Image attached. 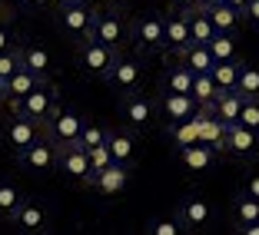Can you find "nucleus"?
<instances>
[{"mask_svg":"<svg viewBox=\"0 0 259 235\" xmlns=\"http://www.w3.org/2000/svg\"><path fill=\"white\" fill-rule=\"evenodd\" d=\"M130 43L137 46L140 56H153V53H166V40H163V14H146L130 20Z\"/></svg>","mask_w":259,"mask_h":235,"instance_id":"obj_1","label":"nucleus"},{"mask_svg":"<svg viewBox=\"0 0 259 235\" xmlns=\"http://www.w3.org/2000/svg\"><path fill=\"white\" fill-rule=\"evenodd\" d=\"M116 56H120V50L103 46L100 40H93V37L76 40V67L83 70L90 80H103V83H107V76H110V70H113Z\"/></svg>","mask_w":259,"mask_h":235,"instance_id":"obj_2","label":"nucleus"},{"mask_svg":"<svg viewBox=\"0 0 259 235\" xmlns=\"http://www.w3.org/2000/svg\"><path fill=\"white\" fill-rule=\"evenodd\" d=\"M83 123H87V116L80 113V109L57 103V109L47 116V123H44V136L50 139L57 149H60V146H73L76 136H80V129H83Z\"/></svg>","mask_w":259,"mask_h":235,"instance_id":"obj_3","label":"nucleus"},{"mask_svg":"<svg viewBox=\"0 0 259 235\" xmlns=\"http://www.w3.org/2000/svg\"><path fill=\"white\" fill-rule=\"evenodd\" d=\"M57 103H60V93H57V86L50 83V80H44V83H37L23 99H17L14 106H10V113L27 116V120H33V123H40V126H44L47 116L57 109Z\"/></svg>","mask_w":259,"mask_h":235,"instance_id":"obj_4","label":"nucleus"},{"mask_svg":"<svg viewBox=\"0 0 259 235\" xmlns=\"http://www.w3.org/2000/svg\"><path fill=\"white\" fill-rule=\"evenodd\" d=\"M7 222L23 235H44V232H50V225H54V212H50V205H47L44 199L23 196L20 205L14 209V215H10Z\"/></svg>","mask_w":259,"mask_h":235,"instance_id":"obj_5","label":"nucleus"},{"mask_svg":"<svg viewBox=\"0 0 259 235\" xmlns=\"http://www.w3.org/2000/svg\"><path fill=\"white\" fill-rule=\"evenodd\" d=\"M93 20H97V7H93L90 0L57 7V30H60L67 40H73V43H76V40H83V37H90Z\"/></svg>","mask_w":259,"mask_h":235,"instance_id":"obj_6","label":"nucleus"},{"mask_svg":"<svg viewBox=\"0 0 259 235\" xmlns=\"http://www.w3.org/2000/svg\"><path fill=\"white\" fill-rule=\"evenodd\" d=\"M93 40H100L103 46H113V50H123L130 43V20L123 10L110 7V10H97V20H93Z\"/></svg>","mask_w":259,"mask_h":235,"instance_id":"obj_7","label":"nucleus"},{"mask_svg":"<svg viewBox=\"0 0 259 235\" xmlns=\"http://www.w3.org/2000/svg\"><path fill=\"white\" fill-rule=\"evenodd\" d=\"M156 116H160V103L153 96H143V93H126V96L120 99V120L126 123L133 133H143V129H150L153 123H156Z\"/></svg>","mask_w":259,"mask_h":235,"instance_id":"obj_8","label":"nucleus"},{"mask_svg":"<svg viewBox=\"0 0 259 235\" xmlns=\"http://www.w3.org/2000/svg\"><path fill=\"white\" fill-rule=\"evenodd\" d=\"M223 156L236 162H252L259 156V133L243 123H229L226 126V139H223Z\"/></svg>","mask_w":259,"mask_h":235,"instance_id":"obj_9","label":"nucleus"},{"mask_svg":"<svg viewBox=\"0 0 259 235\" xmlns=\"http://www.w3.org/2000/svg\"><path fill=\"white\" fill-rule=\"evenodd\" d=\"M40 136H44V126L27 120V116H17V113H10V120L0 126V139H4V146H7L14 156H20V152L27 149V146H33Z\"/></svg>","mask_w":259,"mask_h":235,"instance_id":"obj_10","label":"nucleus"},{"mask_svg":"<svg viewBox=\"0 0 259 235\" xmlns=\"http://www.w3.org/2000/svg\"><path fill=\"white\" fill-rule=\"evenodd\" d=\"M107 83L113 86L120 96H126V93H137L140 90V83H143V60L140 56H116V63H113V70H110V76H107Z\"/></svg>","mask_w":259,"mask_h":235,"instance_id":"obj_11","label":"nucleus"},{"mask_svg":"<svg viewBox=\"0 0 259 235\" xmlns=\"http://www.w3.org/2000/svg\"><path fill=\"white\" fill-rule=\"evenodd\" d=\"M57 152H60V149H57L50 139L40 136L33 146H27V149L17 156V162H20L27 172H33V175H50L57 169Z\"/></svg>","mask_w":259,"mask_h":235,"instance_id":"obj_12","label":"nucleus"},{"mask_svg":"<svg viewBox=\"0 0 259 235\" xmlns=\"http://www.w3.org/2000/svg\"><path fill=\"white\" fill-rule=\"evenodd\" d=\"M57 172L63 175V179L70 182H80V186H90V159H87V149H80V146H60V152H57Z\"/></svg>","mask_w":259,"mask_h":235,"instance_id":"obj_13","label":"nucleus"},{"mask_svg":"<svg viewBox=\"0 0 259 235\" xmlns=\"http://www.w3.org/2000/svg\"><path fill=\"white\" fill-rule=\"evenodd\" d=\"M130 169H133V166H123V162H110V166H103L100 172H93V175H90V186H87V189L100 192V196H107V199L120 196V192L130 186Z\"/></svg>","mask_w":259,"mask_h":235,"instance_id":"obj_14","label":"nucleus"},{"mask_svg":"<svg viewBox=\"0 0 259 235\" xmlns=\"http://www.w3.org/2000/svg\"><path fill=\"white\" fill-rule=\"evenodd\" d=\"M176 219H180L183 232H203L213 222V205L206 202L203 196H186L183 202L176 205Z\"/></svg>","mask_w":259,"mask_h":235,"instance_id":"obj_15","label":"nucleus"},{"mask_svg":"<svg viewBox=\"0 0 259 235\" xmlns=\"http://www.w3.org/2000/svg\"><path fill=\"white\" fill-rule=\"evenodd\" d=\"M163 40H166V56H169V53L176 56L183 46L193 43L186 14H180V10H169V14H163Z\"/></svg>","mask_w":259,"mask_h":235,"instance_id":"obj_16","label":"nucleus"},{"mask_svg":"<svg viewBox=\"0 0 259 235\" xmlns=\"http://www.w3.org/2000/svg\"><path fill=\"white\" fill-rule=\"evenodd\" d=\"M17 50H20V67L23 70L37 73L40 80H50V76H54V53H50V46L23 43V46H17Z\"/></svg>","mask_w":259,"mask_h":235,"instance_id":"obj_17","label":"nucleus"},{"mask_svg":"<svg viewBox=\"0 0 259 235\" xmlns=\"http://www.w3.org/2000/svg\"><path fill=\"white\" fill-rule=\"evenodd\" d=\"M176 156H180V162H183V166L190 169L193 175H203V172H209V169L216 166V159H220V152H216V149H209L206 143L180 146V149H176Z\"/></svg>","mask_w":259,"mask_h":235,"instance_id":"obj_18","label":"nucleus"},{"mask_svg":"<svg viewBox=\"0 0 259 235\" xmlns=\"http://www.w3.org/2000/svg\"><path fill=\"white\" fill-rule=\"evenodd\" d=\"M107 149L113 156V162H123V166H133L137 162V133L133 129H110L107 133Z\"/></svg>","mask_w":259,"mask_h":235,"instance_id":"obj_19","label":"nucleus"},{"mask_svg":"<svg viewBox=\"0 0 259 235\" xmlns=\"http://www.w3.org/2000/svg\"><path fill=\"white\" fill-rule=\"evenodd\" d=\"M196 109L199 106H196V99H193L190 93H163V99H160V113H163V120H166V126L169 123L190 120Z\"/></svg>","mask_w":259,"mask_h":235,"instance_id":"obj_20","label":"nucleus"},{"mask_svg":"<svg viewBox=\"0 0 259 235\" xmlns=\"http://www.w3.org/2000/svg\"><path fill=\"white\" fill-rule=\"evenodd\" d=\"M37 83H44V80H40L37 73H30V70L17 67L14 73H10L7 80L0 83V86H4V103H7V106H14L17 99H23V96H27V93H30Z\"/></svg>","mask_w":259,"mask_h":235,"instance_id":"obj_21","label":"nucleus"},{"mask_svg":"<svg viewBox=\"0 0 259 235\" xmlns=\"http://www.w3.org/2000/svg\"><path fill=\"white\" fill-rule=\"evenodd\" d=\"M196 120H199V143H206L209 149L223 152V139H226V123H223L216 113L203 109V106L196 109Z\"/></svg>","mask_w":259,"mask_h":235,"instance_id":"obj_22","label":"nucleus"},{"mask_svg":"<svg viewBox=\"0 0 259 235\" xmlns=\"http://www.w3.org/2000/svg\"><path fill=\"white\" fill-rule=\"evenodd\" d=\"M206 14L213 20L216 33H236L243 27V17H239L236 7H229L226 0H216V4H206Z\"/></svg>","mask_w":259,"mask_h":235,"instance_id":"obj_23","label":"nucleus"},{"mask_svg":"<svg viewBox=\"0 0 259 235\" xmlns=\"http://www.w3.org/2000/svg\"><path fill=\"white\" fill-rule=\"evenodd\" d=\"M176 60L183 63L190 73H209V70H213V63H216L206 43H190V46H183V50L176 53Z\"/></svg>","mask_w":259,"mask_h":235,"instance_id":"obj_24","label":"nucleus"},{"mask_svg":"<svg viewBox=\"0 0 259 235\" xmlns=\"http://www.w3.org/2000/svg\"><path fill=\"white\" fill-rule=\"evenodd\" d=\"M193 86V73L176 60L173 67H166V73L160 76V93H190Z\"/></svg>","mask_w":259,"mask_h":235,"instance_id":"obj_25","label":"nucleus"},{"mask_svg":"<svg viewBox=\"0 0 259 235\" xmlns=\"http://www.w3.org/2000/svg\"><path fill=\"white\" fill-rule=\"evenodd\" d=\"M166 136H169V143H173L176 149H180V146L199 143V120H196V113H193L190 120H183V123H169Z\"/></svg>","mask_w":259,"mask_h":235,"instance_id":"obj_26","label":"nucleus"},{"mask_svg":"<svg viewBox=\"0 0 259 235\" xmlns=\"http://www.w3.org/2000/svg\"><path fill=\"white\" fill-rule=\"evenodd\" d=\"M239 67H243V60H216L213 70H209V76H213L216 90H236Z\"/></svg>","mask_w":259,"mask_h":235,"instance_id":"obj_27","label":"nucleus"},{"mask_svg":"<svg viewBox=\"0 0 259 235\" xmlns=\"http://www.w3.org/2000/svg\"><path fill=\"white\" fill-rule=\"evenodd\" d=\"M186 20H190V37H193V43H209V40H213L216 27H213V20H209V14H206V7L186 14Z\"/></svg>","mask_w":259,"mask_h":235,"instance_id":"obj_28","label":"nucleus"},{"mask_svg":"<svg viewBox=\"0 0 259 235\" xmlns=\"http://www.w3.org/2000/svg\"><path fill=\"white\" fill-rule=\"evenodd\" d=\"M209 53L213 60H239V46H236V33H213L209 40Z\"/></svg>","mask_w":259,"mask_h":235,"instance_id":"obj_29","label":"nucleus"},{"mask_svg":"<svg viewBox=\"0 0 259 235\" xmlns=\"http://www.w3.org/2000/svg\"><path fill=\"white\" fill-rule=\"evenodd\" d=\"M246 222H259V202L249 199L246 192H236V199H233V225H246Z\"/></svg>","mask_w":259,"mask_h":235,"instance_id":"obj_30","label":"nucleus"},{"mask_svg":"<svg viewBox=\"0 0 259 235\" xmlns=\"http://www.w3.org/2000/svg\"><path fill=\"white\" fill-rule=\"evenodd\" d=\"M216 83H213V76L209 73H193V86H190V96L196 99V106H209L216 99Z\"/></svg>","mask_w":259,"mask_h":235,"instance_id":"obj_31","label":"nucleus"},{"mask_svg":"<svg viewBox=\"0 0 259 235\" xmlns=\"http://www.w3.org/2000/svg\"><path fill=\"white\" fill-rule=\"evenodd\" d=\"M236 93L243 99H259V67H249V63H243V67H239Z\"/></svg>","mask_w":259,"mask_h":235,"instance_id":"obj_32","label":"nucleus"},{"mask_svg":"<svg viewBox=\"0 0 259 235\" xmlns=\"http://www.w3.org/2000/svg\"><path fill=\"white\" fill-rule=\"evenodd\" d=\"M107 133L110 129L103 126V123H83V129H80V136H76V146L80 149H93V146H103L107 143Z\"/></svg>","mask_w":259,"mask_h":235,"instance_id":"obj_33","label":"nucleus"},{"mask_svg":"<svg viewBox=\"0 0 259 235\" xmlns=\"http://www.w3.org/2000/svg\"><path fill=\"white\" fill-rule=\"evenodd\" d=\"M20 199H23V192L17 189L14 182H0V219H10L14 215V209L20 205Z\"/></svg>","mask_w":259,"mask_h":235,"instance_id":"obj_34","label":"nucleus"},{"mask_svg":"<svg viewBox=\"0 0 259 235\" xmlns=\"http://www.w3.org/2000/svg\"><path fill=\"white\" fill-rule=\"evenodd\" d=\"M146 235H180L183 232V225H180V219H150L146 222V228H143Z\"/></svg>","mask_w":259,"mask_h":235,"instance_id":"obj_35","label":"nucleus"},{"mask_svg":"<svg viewBox=\"0 0 259 235\" xmlns=\"http://www.w3.org/2000/svg\"><path fill=\"white\" fill-rule=\"evenodd\" d=\"M239 123L259 133V99H243V106H239Z\"/></svg>","mask_w":259,"mask_h":235,"instance_id":"obj_36","label":"nucleus"},{"mask_svg":"<svg viewBox=\"0 0 259 235\" xmlns=\"http://www.w3.org/2000/svg\"><path fill=\"white\" fill-rule=\"evenodd\" d=\"M20 67V50L17 46H10V50H0V83L7 80L14 70Z\"/></svg>","mask_w":259,"mask_h":235,"instance_id":"obj_37","label":"nucleus"},{"mask_svg":"<svg viewBox=\"0 0 259 235\" xmlns=\"http://www.w3.org/2000/svg\"><path fill=\"white\" fill-rule=\"evenodd\" d=\"M87 159H90V172H100L103 166H110V162H113V156H110L107 143H103V146H93V149H87Z\"/></svg>","mask_w":259,"mask_h":235,"instance_id":"obj_38","label":"nucleus"},{"mask_svg":"<svg viewBox=\"0 0 259 235\" xmlns=\"http://www.w3.org/2000/svg\"><path fill=\"white\" fill-rule=\"evenodd\" d=\"M239 17H243V23H246V27L259 30V0H246V7L239 10Z\"/></svg>","mask_w":259,"mask_h":235,"instance_id":"obj_39","label":"nucleus"},{"mask_svg":"<svg viewBox=\"0 0 259 235\" xmlns=\"http://www.w3.org/2000/svg\"><path fill=\"white\" fill-rule=\"evenodd\" d=\"M10 46H17V37H14V27H10L7 20H0V50H10Z\"/></svg>","mask_w":259,"mask_h":235,"instance_id":"obj_40","label":"nucleus"},{"mask_svg":"<svg viewBox=\"0 0 259 235\" xmlns=\"http://www.w3.org/2000/svg\"><path fill=\"white\" fill-rule=\"evenodd\" d=\"M173 4V10H180V14H193V10H203L206 0H169Z\"/></svg>","mask_w":259,"mask_h":235,"instance_id":"obj_41","label":"nucleus"},{"mask_svg":"<svg viewBox=\"0 0 259 235\" xmlns=\"http://www.w3.org/2000/svg\"><path fill=\"white\" fill-rule=\"evenodd\" d=\"M239 192H246L249 199H256V202H259V172H256V175H249V179L243 182V189H239Z\"/></svg>","mask_w":259,"mask_h":235,"instance_id":"obj_42","label":"nucleus"},{"mask_svg":"<svg viewBox=\"0 0 259 235\" xmlns=\"http://www.w3.org/2000/svg\"><path fill=\"white\" fill-rule=\"evenodd\" d=\"M17 4H20L23 10H40V7H47L50 0H17Z\"/></svg>","mask_w":259,"mask_h":235,"instance_id":"obj_43","label":"nucleus"},{"mask_svg":"<svg viewBox=\"0 0 259 235\" xmlns=\"http://www.w3.org/2000/svg\"><path fill=\"white\" fill-rule=\"evenodd\" d=\"M239 235H259V222H246V225H236Z\"/></svg>","mask_w":259,"mask_h":235,"instance_id":"obj_44","label":"nucleus"},{"mask_svg":"<svg viewBox=\"0 0 259 235\" xmlns=\"http://www.w3.org/2000/svg\"><path fill=\"white\" fill-rule=\"evenodd\" d=\"M103 4H110V7L123 10V7H130V4H133V0H103Z\"/></svg>","mask_w":259,"mask_h":235,"instance_id":"obj_45","label":"nucleus"},{"mask_svg":"<svg viewBox=\"0 0 259 235\" xmlns=\"http://www.w3.org/2000/svg\"><path fill=\"white\" fill-rule=\"evenodd\" d=\"M226 4H229V7H236V10H243V7H246V0H226Z\"/></svg>","mask_w":259,"mask_h":235,"instance_id":"obj_46","label":"nucleus"},{"mask_svg":"<svg viewBox=\"0 0 259 235\" xmlns=\"http://www.w3.org/2000/svg\"><path fill=\"white\" fill-rule=\"evenodd\" d=\"M63 4H83V0H57V7H63Z\"/></svg>","mask_w":259,"mask_h":235,"instance_id":"obj_47","label":"nucleus"},{"mask_svg":"<svg viewBox=\"0 0 259 235\" xmlns=\"http://www.w3.org/2000/svg\"><path fill=\"white\" fill-rule=\"evenodd\" d=\"M0 106H4V86H0Z\"/></svg>","mask_w":259,"mask_h":235,"instance_id":"obj_48","label":"nucleus"},{"mask_svg":"<svg viewBox=\"0 0 259 235\" xmlns=\"http://www.w3.org/2000/svg\"><path fill=\"white\" fill-rule=\"evenodd\" d=\"M206 4H216V0H206Z\"/></svg>","mask_w":259,"mask_h":235,"instance_id":"obj_49","label":"nucleus"}]
</instances>
